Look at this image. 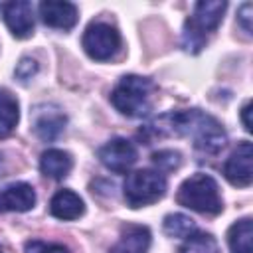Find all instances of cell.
I'll return each mask as SVG.
<instances>
[{
	"mask_svg": "<svg viewBox=\"0 0 253 253\" xmlns=\"http://www.w3.org/2000/svg\"><path fill=\"white\" fill-rule=\"evenodd\" d=\"M251 12H253V6H251L249 2H245V4L239 8V12H237V20H239V24H241L243 30L249 32V34H251Z\"/></svg>",
	"mask_w": 253,
	"mask_h": 253,
	"instance_id": "obj_23",
	"label": "cell"
},
{
	"mask_svg": "<svg viewBox=\"0 0 253 253\" xmlns=\"http://www.w3.org/2000/svg\"><path fill=\"white\" fill-rule=\"evenodd\" d=\"M227 2L223 0H202L194 6L192 16L184 22L182 30V45L186 51L198 53L208 43V36L217 30L223 20V12Z\"/></svg>",
	"mask_w": 253,
	"mask_h": 253,
	"instance_id": "obj_2",
	"label": "cell"
},
{
	"mask_svg": "<svg viewBox=\"0 0 253 253\" xmlns=\"http://www.w3.org/2000/svg\"><path fill=\"white\" fill-rule=\"evenodd\" d=\"M0 253H2V249H0Z\"/></svg>",
	"mask_w": 253,
	"mask_h": 253,
	"instance_id": "obj_26",
	"label": "cell"
},
{
	"mask_svg": "<svg viewBox=\"0 0 253 253\" xmlns=\"http://www.w3.org/2000/svg\"><path fill=\"white\" fill-rule=\"evenodd\" d=\"M24 253H69V249L61 243H43V241L32 239L24 245Z\"/></svg>",
	"mask_w": 253,
	"mask_h": 253,
	"instance_id": "obj_21",
	"label": "cell"
},
{
	"mask_svg": "<svg viewBox=\"0 0 253 253\" xmlns=\"http://www.w3.org/2000/svg\"><path fill=\"white\" fill-rule=\"evenodd\" d=\"M241 121H243L245 130L251 132V128H253V123H251V101H247V103L243 105V109H241Z\"/></svg>",
	"mask_w": 253,
	"mask_h": 253,
	"instance_id": "obj_24",
	"label": "cell"
},
{
	"mask_svg": "<svg viewBox=\"0 0 253 253\" xmlns=\"http://www.w3.org/2000/svg\"><path fill=\"white\" fill-rule=\"evenodd\" d=\"M73 168V158L61 148H47L40 158V170L51 180H63Z\"/></svg>",
	"mask_w": 253,
	"mask_h": 253,
	"instance_id": "obj_15",
	"label": "cell"
},
{
	"mask_svg": "<svg viewBox=\"0 0 253 253\" xmlns=\"http://www.w3.org/2000/svg\"><path fill=\"white\" fill-rule=\"evenodd\" d=\"M36 190L28 182H12L0 188V213L30 211L36 206Z\"/></svg>",
	"mask_w": 253,
	"mask_h": 253,
	"instance_id": "obj_12",
	"label": "cell"
},
{
	"mask_svg": "<svg viewBox=\"0 0 253 253\" xmlns=\"http://www.w3.org/2000/svg\"><path fill=\"white\" fill-rule=\"evenodd\" d=\"M176 202L204 215H217L223 210L217 182L210 174H204V172H196L180 184Z\"/></svg>",
	"mask_w": 253,
	"mask_h": 253,
	"instance_id": "obj_4",
	"label": "cell"
},
{
	"mask_svg": "<svg viewBox=\"0 0 253 253\" xmlns=\"http://www.w3.org/2000/svg\"><path fill=\"white\" fill-rule=\"evenodd\" d=\"M2 166H4V156H2V152H0V172H2Z\"/></svg>",
	"mask_w": 253,
	"mask_h": 253,
	"instance_id": "obj_25",
	"label": "cell"
},
{
	"mask_svg": "<svg viewBox=\"0 0 253 253\" xmlns=\"http://www.w3.org/2000/svg\"><path fill=\"white\" fill-rule=\"evenodd\" d=\"M178 253H219V245L211 233L196 231L184 239Z\"/></svg>",
	"mask_w": 253,
	"mask_h": 253,
	"instance_id": "obj_19",
	"label": "cell"
},
{
	"mask_svg": "<svg viewBox=\"0 0 253 253\" xmlns=\"http://www.w3.org/2000/svg\"><path fill=\"white\" fill-rule=\"evenodd\" d=\"M166 178L162 172L152 170V168H140L130 174H126L125 184H123V196L126 206L132 210L156 204L158 200L164 198L166 194Z\"/></svg>",
	"mask_w": 253,
	"mask_h": 253,
	"instance_id": "obj_5",
	"label": "cell"
},
{
	"mask_svg": "<svg viewBox=\"0 0 253 253\" xmlns=\"http://www.w3.org/2000/svg\"><path fill=\"white\" fill-rule=\"evenodd\" d=\"M40 18L45 26L55 30H71L79 20V10L73 2L45 0L40 4Z\"/></svg>",
	"mask_w": 253,
	"mask_h": 253,
	"instance_id": "obj_11",
	"label": "cell"
},
{
	"mask_svg": "<svg viewBox=\"0 0 253 253\" xmlns=\"http://www.w3.org/2000/svg\"><path fill=\"white\" fill-rule=\"evenodd\" d=\"M81 45L91 59L107 61L121 49V34L107 22H91L83 32Z\"/></svg>",
	"mask_w": 253,
	"mask_h": 253,
	"instance_id": "obj_6",
	"label": "cell"
},
{
	"mask_svg": "<svg viewBox=\"0 0 253 253\" xmlns=\"http://www.w3.org/2000/svg\"><path fill=\"white\" fill-rule=\"evenodd\" d=\"M20 121L18 99L8 91L0 89V138H8Z\"/></svg>",
	"mask_w": 253,
	"mask_h": 253,
	"instance_id": "obj_17",
	"label": "cell"
},
{
	"mask_svg": "<svg viewBox=\"0 0 253 253\" xmlns=\"http://www.w3.org/2000/svg\"><path fill=\"white\" fill-rule=\"evenodd\" d=\"M2 16L14 38L24 40L34 34V6L28 0H12L4 4Z\"/></svg>",
	"mask_w": 253,
	"mask_h": 253,
	"instance_id": "obj_9",
	"label": "cell"
},
{
	"mask_svg": "<svg viewBox=\"0 0 253 253\" xmlns=\"http://www.w3.org/2000/svg\"><path fill=\"white\" fill-rule=\"evenodd\" d=\"M49 213L57 219L73 221L85 213V204L79 198V194H75L71 190H59L49 200Z\"/></svg>",
	"mask_w": 253,
	"mask_h": 253,
	"instance_id": "obj_14",
	"label": "cell"
},
{
	"mask_svg": "<svg viewBox=\"0 0 253 253\" xmlns=\"http://www.w3.org/2000/svg\"><path fill=\"white\" fill-rule=\"evenodd\" d=\"M152 235L146 225L126 223L121 227L119 241L111 247L109 253H148Z\"/></svg>",
	"mask_w": 253,
	"mask_h": 253,
	"instance_id": "obj_13",
	"label": "cell"
},
{
	"mask_svg": "<svg viewBox=\"0 0 253 253\" xmlns=\"http://www.w3.org/2000/svg\"><path fill=\"white\" fill-rule=\"evenodd\" d=\"M152 162L158 168V172H172V170H176L180 166L182 154L178 150L164 148V150H158V152L152 154Z\"/></svg>",
	"mask_w": 253,
	"mask_h": 253,
	"instance_id": "obj_20",
	"label": "cell"
},
{
	"mask_svg": "<svg viewBox=\"0 0 253 253\" xmlns=\"http://www.w3.org/2000/svg\"><path fill=\"white\" fill-rule=\"evenodd\" d=\"M38 69H40V65H38V61L36 59H32V57H22L20 59V63L16 65V77L20 79V81H30L36 73H38Z\"/></svg>",
	"mask_w": 253,
	"mask_h": 253,
	"instance_id": "obj_22",
	"label": "cell"
},
{
	"mask_svg": "<svg viewBox=\"0 0 253 253\" xmlns=\"http://www.w3.org/2000/svg\"><path fill=\"white\" fill-rule=\"evenodd\" d=\"M223 176L229 184L245 188L253 182V146L249 140H241L223 164Z\"/></svg>",
	"mask_w": 253,
	"mask_h": 253,
	"instance_id": "obj_8",
	"label": "cell"
},
{
	"mask_svg": "<svg viewBox=\"0 0 253 253\" xmlns=\"http://www.w3.org/2000/svg\"><path fill=\"white\" fill-rule=\"evenodd\" d=\"M227 245H229L231 253H253V221H251V217H241L227 229Z\"/></svg>",
	"mask_w": 253,
	"mask_h": 253,
	"instance_id": "obj_16",
	"label": "cell"
},
{
	"mask_svg": "<svg viewBox=\"0 0 253 253\" xmlns=\"http://www.w3.org/2000/svg\"><path fill=\"white\" fill-rule=\"evenodd\" d=\"M162 227H164V233L170 235V237H180V239H186L190 237L192 233L198 231L194 219L186 213H168L162 221Z\"/></svg>",
	"mask_w": 253,
	"mask_h": 253,
	"instance_id": "obj_18",
	"label": "cell"
},
{
	"mask_svg": "<svg viewBox=\"0 0 253 253\" xmlns=\"http://www.w3.org/2000/svg\"><path fill=\"white\" fill-rule=\"evenodd\" d=\"M65 123H67V117L61 113V109H57L55 105H40L34 111L32 128H34L38 138L51 142L63 132Z\"/></svg>",
	"mask_w": 253,
	"mask_h": 253,
	"instance_id": "obj_10",
	"label": "cell"
},
{
	"mask_svg": "<svg viewBox=\"0 0 253 253\" xmlns=\"http://www.w3.org/2000/svg\"><path fill=\"white\" fill-rule=\"evenodd\" d=\"M152 93H154L152 79L140 75H123L115 85V89L111 91V103L121 115L138 119L150 113Z\"/></svg>",
	"mask_w": 253,
	"mask_h": 253,
	"instance_id": "obj_3",
	"label": "cell"
},
{
	"mask_svg": "<svg viewBox=\"0 0 253 253\" xmlns=\"http://www.w3.org/2000/svg\"><path fill=\"white\" fill-rule=\"evenodd\" d=\"M97 156L107 170H111L115 174H123V172H128L136 164L138 150L128 138L115 136L99 148Z\"/></svg>",
	"mask_w": 253,
	"mask_h": 253,
	"instance_id": "obj_7",
	"label": "cell"
},
{
	"mask_svg": "<svg viewBox=\"0 0 253 253\" xmlns=\"http://www.w3.org/2000/svg\"><path fill=\"white\" fill-rule=\"evenodd\" d=\"M150 126L156 132H168V134L192 138L194 148L204 154H217L227 142V134L221 123L200 109H186V111L162 115Z\"/></svg>",
	"mask_w": 253,
	"mask_h": 253,
	"instance_id": "obj_1",
	"label": "cell"
}]
</instances>
